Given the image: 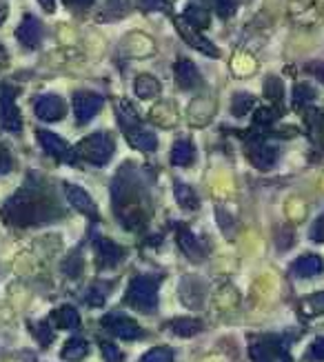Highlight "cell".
I'll return each mask as SVG.
<instances>
[{"label":"cell","mask_w":324,"mask_h":362,"mask_svg":"<svg viewBox=\"0 0 324 362\" xmlns=\"http://www.w3.org/2000/svg\"><path fill=\"white\" fill-rule=\"evenodd\" d=\"M112 194H114V207L116 211L125 204V211H120V223L129 227V229H136L140 227L145 220H147V214H145V192H143V185L140 180L136 178V174L131 169H122L120 174L116 176L114 180V187H112Z\"/></svg>","instance_id":"cell-1"},{"label":"cell","mask_w":324,"mask_h":362,"mask_svg":"<svg viewBox=\"0 0 324 362\" xmlns=\"http://www.w3.org/2000/svg\"><path fill=\"white\" fill-rule=\"evenodd\" d=\"M5 216H7V220L11 225L25 227V225L38 223L40 218L47 216V211H44V202L38 200V196L20 192L5 204Z\"/></svg>","instance_id":"cell-2"},{"label":"cell","mask_w":324,"mask_h":362,"mask_svg":"<svg viewBox=\"0 0 324 362\" xmlns=\"http://www.w3.org/2000/svg\"><path fill=\"white\" fill-rule=\"evenodd\" d=\"M125 303L136 311L153 313L158 307V278L151 276H136L127 289Z\"/></svg>","instance_id":"cell-3"},{"label":"cell","mask_w":324,"mask_h":362,"mask_svg":"<svg viewBox=\"0 0 324 362\" xmlns=\"http://www.w3.org/2000/svg\"><path fill=\"white\" fill-rule=\"evenodd\" d=\"M114 151H116V145L109 134H91L78 145V149H76V153L83 156L87 163L96 167H104L109 163Z\"/></svg>","instance_id":"cell-4"},{"label":"cell","mask_w":324,"mask_h":362,"mask_svg":"<svg viewBox=\"0 0 324 362\" xmlns=\"http://www.w3.org/2000/svg\"><path fill=\"white\" fill-rule=\"evenodd\" d=\"M0 124L11 134H18L23 129V118L16 107V89L11 85L0 87Z\"/></svg>","instance_id":"cell-5"},{"label":"cell","mask_w":324,"mask_h":362,"mask_svg":"<svg viewBox=\"0 0 324 362\" xmlns=\"http://www.w3.org/2000/svg\"><path fill=\"white\" fill-rule=\"evenodd\" d=\"M104 105V98L100 93L94 91H76L73 93V114L78 124H87L91 118H94Z\"/></svg>","instance_id":"cell-6"},{"label":"cell","mask_w":324,"mask_h":362,"mask_svg":"<svg viewBox=\"0 0 324 362\" xmlns=\"http://www.w3.org/2000/svg\"><path fill=\"white\" fill-rule=\"evenodd\" d=\"M102 325H104V329H109L114 336H118L122 340H136V338L145 336L140 325L127 316H122V313H109V316L102 318Z\"/></svg>","instance_id":"cell-7"},{"label":"cell","mask_w":324,"mask_h":362,"mask_svg":"<svg viewBox=\"0 0 324 362\" xmlns=\"http://www.w3.org/2000/svg\"><path fill=\"white\" fill-rule=\"evenodd\" d=\"M34 112L44 122H58L67 116V105L63 98L56 96V93H44V96L36 98Z\"/></svg>","instance_id":"cell-8"},{"label":"cell","mask_w":324,"mask_h":362,"mask_svg":"<svg viewBox=\"0 0 324 362\" xmlns=\"http://www.w3.org/2000/svg\"><path fill=\"white\" fill-rule=\"evenodd\" d=\"M36 136H38V143L44 149V153H49L52 158L65 160V163H73L76 160V151L60 136H56L52 132H44V129H40Z\"/></svg>","instance_id":"cell-9"},{"label":"cell","mask_w":324,"mask_h":362,"mask_svg":"<svg viewBox=\"0 0 324 362\" xmlns=\"http://www.w3.org/2000/svg\"><path fill=\"white\" fill-rule=\"evenodd\" d=\"M207 296V285L196 276H187L180 282V300L191 309H203Z\"/></svg>","instance_id":"cell-10"},{"label":"cell","mask_w":324,"mask_h":362,"mask_svg":"<svg viewBox=\"0 0 324 362\" xmlns=\"http://www.w3.org/2000/svg\"><path fill=\"white\" fill-rule=\"evenodd\" d=\"M176 27H178V34L184 38V42H187L189 47H193V49H198L200 54H205L209 58H218L220 52H218V47H215L211 40H207L205 36H200L198 31L193 27H189L184 21L176 18Z\"/></svg>","instance_id":"cell-11"},{"label":"cell","mask_w":324,"mask_h":362,"mask_svg":"<svg viewBox=\"0 0 324 362\" xmlns=\"http://www.w3.org/2000/svg\"><path fill=\"white\" fill-rule=\"evenodd\" d=\"M246 153H249V160L253 163V167H258V169H262V171H267V169L273 167V163H275V158H277V147L265 143V140H256V143L249 145Z\"/></svg>","instance_id":"cell-12"},{"label":"cell","mask_w":324,"mask_h":362,"mask_svg":"<svg viewBox=\"0 0 324 362\" xmlns=\"http://www.w3.org/2000/svg\"><path fill=\"white\" fill-rule=\"evenodd\" d=\"M122 132H125L129 145L136 147V149H140V151H156L158 149V138H156V134L145 129L140 122L131 124V127L122 129Z\"/></svg>","instance_id":"cell-13"},{"label":"cell","mask_w":324,"mask_h":362,"mask_svg":"<svg viewBox=\"0 0 324 362\" xmlns=\"http://www.w3.org/2000/svg\"><path fill=\"white\" fill-rule=\"evenodd\" d=\"M176 83H178L180 89L191 91V89H198L200 85H203V76H200L198 67L193 65L191 60L180 58L176 62Z\"/></svg>","instance_id":"cell-14"},{"label":"cell","mask_w":324,"mask_h":362,"mask_svg":"<svg viewBox=\"0 0 324 362\" xmlns=\"http://www.w3.org/2000/svg\"><path fill=\"white\" fill-rule=\"evenodd\" d=\"M16 38L27 47V49H34L42 40V23L34 16H25L23 23L16 29Z\"/></svg>","instance_id":"cell-15"},{"label":"cell","mask_w":324,"mask_h":362,"mask_svg":"<svg viewBox=\"0 0 324 362\" xmlns=\"http://www.w3.org/2000/svg\"><path fill=\"white\" fill-rule=\"evenodd\" d=\"M65 194H67V200L73 209H78L80 214L85 216H91V218H98V207L96 202L91 200V196L85 192V189L76 187V185H67L65 187Z\"/></svg>","instance_id":"cell-16"},{"label":"cell","mask_w":324,"mask_h":362,"mask_svg":"<svg viewBox=\"0 0 324 362\" xmlns=\"http://www.w3.org/2000/svg\"><path fill=\"white\" fill-rule=\"evenodd\" d=\"M251 358L256 362H280V358H284L282 344L275 338H262L251 347Z\"/></svg>","instance_id":"cell-17"},{"label":"cell","mask_w":324,"mask_h":362,"mask_svg":"<svg viewBox=\"0 0 324 362\" xmlns=\"http://www.w3.org/2000/svg\"><path fill=\"white\" fill-rule=\"evenodd\" d=\"M178 245L184 251L191 262H203L205 260V247L200 245V240L187 229V227H178Z\"/></svg>","instance_id":"cell-18"},{"label":"cell","mask_w":324,"mask_h":362,"mask_svg":"<svg viewBox=\"0 0 324 362\" xmlns=\"http://www.w3.org/2000/svg\"><path fill=\"white\" fill-rule=\"evenodd\" d=\"M324 272V262L320 256H300L296 262L291 264V276L296 278H313V276H320Z\"/></svg>","instance_id":"cell-19"},{"label":"cell","mask_w":324,"mask_h":362,"mask_svg":"<svg viewBox=\"0 0 324 362\" xmlns=\"http://www.w3.org/2000/svg\"><path fill=\"white\" fill-rule=\"evenodd\" d=\"M94 247H96V254H98L102 267H114L122 260V256H125V249L107 238H96Z\"/></svg>","instance_id":"cell-20"},{"label":"cell","mask_w":324,"mask_h":362,"mask_svg":"<svg viewBox=\"0 0 324 362\" xmlns=\"http://www.w3.org/2000/svg\"><path fill=\"white\" fill-rule=\"evenodd\" d=\"M52 320L60 329H78L80 327V313H78V309L71 307V305H63V307H58L52 313Z\"/></svg>","instance_id":"cell-21"},{"label":"cell","mask_w":324,"mask_h":362,"mask_svg":"<svg viewBox=\"0 0 324 362\" xmlns=\"http://www.w3.org/2000/svg\"><path fill=\"white\" fill-rule=\"evenodd\" d=\"M196 160V147L191 140H178L172 149V165L176 167H189Z\"/></svg>","instance_id":"cell-22"},{"label":"cell","mask_w":324,"mask_h":362,"mask_svg":"<svg viewBox=\"0 0 324 362\" xmlns=\"http://www.w3.org/2000/svg\"><path fill=\"white\" fill-rule=\"evenodd\" d=\"M133 89H136V96H138V98L149 100V98H156L158 93H160V83H158L153 76L143 74V76H138V78H136Z\"/></svg>","instance_id":"cell-23"},{"label":"cell","mask_w":324,"mask_h":362,"mask_svg":"<svg viewBox=\"0 0 324 362\" xmlns=\"http://www.w3.org/2000/svg\"><path fill=\"white\" fill-rule=\"evenodd\" d=\"M174 192H176V200L184 211H196L200 207V200L196 196V192L184 182H176L174 185Z\"/></svg>","instance_id":"cell-24"},{"label":"cell","mask_w":324,"mask_h":362,"mask_svg":"<svg viewBox=\"0 0 324 362\" xmlns=\"http://www.w3.org/2000/svg\"><path fill=\"white\" fill-rule=\"evenodd\" d=\"M184 23H187L189 27H193L196 31L209 27V11L198 7V5H187V9H184Z\"/></svg>","instance_id":"cell-25"},{"label":"cell","mask_w":324,"mask_h":362,"mask_svg":"<svg viewBox=\"0 0 324 362\" xmlns=\"http://www.w3.org/2000/svg\"><path fill=\"white\" fill-rule=\"evenodd\" d=\"M172 332L180 338H191L203 332V322L196 318H176L172 322Z\"/></svg>","instance_id":"cell-26"},{"label":"cell","mask_w":324,"mask_h":362,"mask_svg":"<svg viewBox=\"0 0 324 362\" xmlns=\"http://www.w3.org/2000/svg\"><path fill=\"white\" fill-rule=\"evenodd\" d=\"M89 354V344L85 338H69L65 349H63V360H71V362H78Z\"/></svg>","instance_id":"cell-27"},{"label":"cell","mask_w":324,"mask_h":362,"mask_svg":"<svg viewBox=\"0 0 324 362\" xmlns=\"http://www.w3.org/2000/svg\"><path fill=\"white\" fill-rule=\"evenodd\" d=\"M300 311L306 313V316H322V313H324V291L302 298Z\"/></svg>","instance_id":"cell-28"},{"label":"cell","mask_w":324,"mask_h":362,"mask_svg":"<svg viewBox=\"0 0 324 362\" xmlns=\"http://www.w3.org/2000/svg\"><path fill=\"white\" fill-rule=\"evenodd\" d=\"M316 98V89L306 83H300L293 87V107H304Z\"/></svg>","instance_id":"cell-29"},{"label":"cell","mask_w":324,"mask_h":362,"mask_svg":"<svg viewBox=\"0 0 324 362\" xmlns=\"http://www.w3.org/2000/svg\"><path fill=\"white\" fill-rule=\"evenodd\" d=\"M256 105V100H253V96L251 93H244V91H240V93H236L234 96V103H231V112H234V116H244L249 109Z\"/></svg>","instance_id":"cell-30"},{"label":"cell","mask_w":324,"mask_h":362,"mask_svg":"<svg viewBox=\"0 0 324 362\" xmlns=\"http://www.w3.org/2000/svg\"><path fill=\"white\" fill-rule=\"evenodd\" d=\"M140 362H174V354L167 347H156V349H149L140 358Z\"/></svg>","instance_id":"cell-31"},{"label":"cell","mask_w":324,"mask_h":362,"mask_svg":"<svg viewBox=\"0 0 324 362\" xmlns=\"http://www.w3.org/2000/svg\"><path fill=\"white\" fill-rule=\"evenodd\" d=\"M83 264H85V260H83V256L76 251V254H71L67 260H65V264H63V272L69 276V278H76V276H80V272H83Z\"/></svg>","instance_id":"cell-32"},{"label":"cell","mask_w":324,"mask_h":362,"mask_svg":"<svg viewBox=\"0 0 324 362\" xmlns=\"http://www.w3.org/2000/svg\"><path fill=\"white\" fill-rule=\"evenodd\" d=\"M265 93L271 98V100H282V93H284V87L280 83V78L275 76H269L267 83H265Z\"/></svg>","instance_id":"cell-33"},{"label":"cell","mask_w":324,"mask_h":362,"mask_svg":"<svg viewBox=\"0 0 324 362\" xmlns=\"http://www.w3.org/2000/svg\"><path fill=\"white\" fill-rule=\"evenodd\" d=\"M306 360L308 362H324V336L318 338L311 347L306 351Z\"/></svg>","instance_id":"cell-34"},{"label":"cell","mask_w":324,"mask_h":362,"mask_svg":"<svg viewBox=\"0 0 324 362\" xmlns=\"http://www.w3.org/2000/svg\"><path fill=\"white\" fill-rule=\"evenodd\" d=\"M32 332L36 334L38 342H42V347H47L52 342V329L47 322H38V325H32Z\"/></svg>","instance_id":"cell-35"},{"label":"cell","mask_w":324,"mask_h":362,"mask_svg":"<svg viewBox=\"0 0 324 362\" xmlns=\"http://www.w3.org/2000/svg\"><path fill=\"white\" fill-rule=\"evenodd\" d=\"M100 349H102V356L107 362H122V351L114 342H100Z\"/></svg>","instance_id":"cell-36"},{"label":"cell","mask_w":324,"mask_h":362,"mask_svg":"<svg viewBox=\"0 0 324 362\" xmlns=\"http://www.w3.org/2000/svg\"><path fill=\"white\" fill-rule=\"evenodd\" d=\"M213 3H215V11H218L222 18L234 16V11L238 9V0H213Z\"/></svg>","instance_id":"cell-37"},{"label":"cell","mask_w":324,"mask_h":362,"mask_svg":"<svg viewBox=\"0 0 324 362\" xmlns=\"http://www.w3.org/2000/svg\"><path fill=\"white\" fill-rule=\"evenodd\" d=\"M138 7L143 11H167L169 3L167 0H138Z\"/></svg>","instance_id":"cell-38"},{"label":"cell","mask_w":324,"mask_h":362,"mask_svg":"<svg viewBox=\"0 0 324 362\" xmlns=\"http://www.w3.org/2000/svg\"><path fill=\"white\" fill-rule=\"evenodd\" d=\"M215 214H218V223H220V229L229 235V238H231V235H234V220H231V216L222 209V207H218V209H215Z\"/></svg>","instance_id":"cell-39"},{"label":"cell","mask_w":324,"mask_h":362,"mask_svg":"<svg viewBox=\"0 0 324 362\" xmlns=\"http://www.w3.org/2000/svg\"><path fill=\"white\" fill-rule=\"evenodd\" d=\"M311 240L324 243V211L313 220V225H311Z\"/></svg>","instance_id":"cell-40"},{"label":"cell","mask_w":324,"mask_h":362,"mask_svg":"<svg viewBox=\"0 0 324 362\" xmlns=\"http://www.w3.org/2000/svg\"><path fill=\"white\" fill-rule=\"evenodd\" d=\"M102 285H96L94 289L89 291V296H87V300L94 305V307H102L104 305V296H107V289H100Z\"/></svg>","instance_id":"cell-41"},{"label":"cell","mask_w":324,"mask_h":362,"mask_svg":"<svg viewBox=\"0 0 324 362\" xmlns=\"http://www.w3.org/2000/svg\"><path fill=\"white\" fill-rule=\"evenodd\" d=\"M107 11H116L118 16H122L125 11H129V0H109Z\"/></svg>","instance_id":"cell-42"},{"label":"cell","mask_w":324,"mask_h":362,"mask_svg":"<svg viewBox=\"0 0 324 362\" xmlns=\"http://www.w3.org/2000/svg\"><path fill=\"white\" fill-rule=\"evenodd\" d=\"M306 71L313 74L318 81L324 85V62H311V65H306Z\"/></svg>","instance_id":"cell-43"},{"label":"cell","mask_w":324,"mask_h":362,"mask_svg":"<svg viewBox=\"0 0 324 362\" xmlns=\"http://www.w3.org/2000/svg\"><path fill=\"white\" fill-rule=\"evenodd\" d=\"M9 169H11V158H9L7 149L0 147V174H7Z\"/></svg>","instance_id":"cell-44"},{"label":"cell","mask_w":324,"mask_h":362,"mask_svg":"<svg viewBox=\"0 0 324 362\" xmlns=\"http://www.w3.org/2000/svg\"><path fill=\"white\" fill-rule=\"evenodd\" d=\"M273 118H275V114L271 112V109H260V112L256 114V122H260V124H267Z\"/></svg>","instance_id":"cell-45"},{"label":"cell","mask_w":324,"mask_h":362,"mask_svg":"<svg viewBox=\"0 0 324 362\" xmlns=\"http://www.w3.org/2000/svg\"><path fill=\"white\" fill-rule=\"evenodd\" d=\"M65 3L71 9H87V7L94 5V0H65Z\"/></svg>","instance_id":"cell-46"},{"label":"cell","mask_w":324,"mask_h":362,"mask_svg":"<svg viewBox=\"0 0 324 362\" xmlns=\"http://www.w3.org/2000/svg\"><path fill=\"white\" fill-rule=\"evenodd\" d=\"M38 3L42 5L44 11H54L56 9V0H38Z\"/></svg>","instance_id":"cell-47"}]
</instances>
